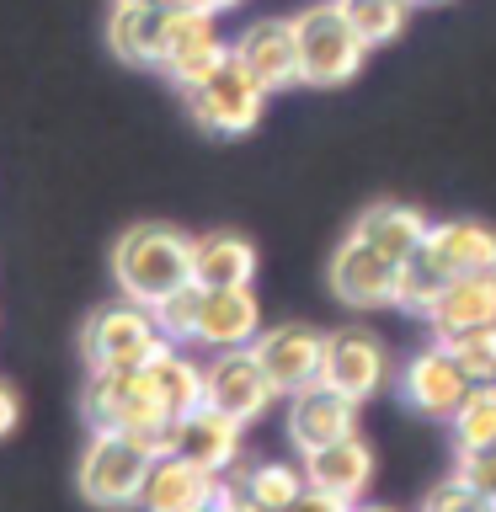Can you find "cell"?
<instances>
[{
    "label": "cell",
    "instance_id": "cell-1",
    "mask_svg": "<svg viewBox=\"0 0 496 512\" xmlns=\"http://www.w3.org/2000/svg\"><path fill=\"white\" fill-rule=\"evenodd\" d=\"M80 416L91 422V432H128L155 459L171 454L176 416L155 400L144 368H91L86 395H80Z\"/></svg>",
    "mask_w": 496,
    "mask_h": 512
},
{
    "label": "cell",
    "instance_id": "cell-2",
    "mask_svg": "<svg viewBox=\"0 0 496 512\" xmlns=\"http://www.w3.org/2000/svg\"><path fill=\"white\" fill-rule=\"evenodd\" d=\"M112 278H118L123 299L155 304L192 283V235L171 230V224H134L112 246Z\"/></svg>",
    "mask_w": 496,
    "mask_h": 512
},
{
    "label": "cell",
    "instance_id": "cell-3",
    "mask_svg": "<svg viewBox=\"0 0 496 512\" xmlns=\"http://www.w3.org/2000/svg\"><path fill=\"white\" fill-rule=\"evenodd\" d=\"M294 32H299V75L304 86H342L363 70V32L347 22L342 0L331 6H310L294 16Z\"/></svg>",
    "mask_w": 496,
    "mask_h": 512
},
{
    "label": "cell",
    "instance_id": "cell-4",
    "mask_svg": "<svg viewBox=\"0 0 496 512\" xmlns=\"http://www.w3.org/2000/svg\"><path fill=\"white\" fill-rule=\"evenodd\" d=\"M150 464H155V454L144 443H134L128 432H91L86 454H80V496L107 512L139 507Z\"/></svg>",
    "mask_w": 496,
    "mask_h": 512
},
{
    "label": "cell",
    "instance_id": "cell-5",
    "mask_svg": "<svg viewBox=\"0 0 496 512\" xmlns=\"http://www.w3.org/2000/svg\"><path fill=\"white\" fill-rule=\"evenodd\" d=\"M160 347H171L155 326V310L150 304H107L96 310L86 326H80V352H86L91 368H144Z\"/></svg>",
    "mask_w": 496,
    "mask_h": 512
},
{
    "label": "cell",
    "instance_id": "cell-6",
    "mask_svg": "<svg viewBox=\"0 0 496 512\" xmlns=\"http://www.w3.org/2000/svg\"><path fill=\"white\" fill-rule=\"evenodd\" d=\"M182 96H187L192 123L208 128V134H246V128H256V118H262V107H267L262 80H256L235 54L224 59L214 75H203L198 86H187Z\"/></svg>",
    "mask_w": 496,
    "mask_h": 512
},
{
    "label": "cell",
    "instance_id": "cell-7",
    "mask_svg": "<svg viewBox=\"0 0 496 512\" xmlns=\"http://www.w3.org/2000/svg\"><path fill=\"white\" fill-rule=\"evenodd\" d=\"M475 390H480L475 374L454 358V347H443V342L427 347V352H416V358L400 368V395H406L422 416H443V422H454Z\"/></svg>",
    "mask_w": 496,
    "mask_h": 512
},
{
    "label": "cell",
    "instance_id": "cell-8",
    "mask_svg": "<svg viewBox=\"0 0 496 512\" xmlns=\"http://www.w3.org/2000/svg\"><path fill=\"white\" fill-rule=\"evenodd\" d=\"M272 395H278V384L267 379V368L251 347H224L219 358L203 368V400L219 406L224 416H235V422L262 416L272 406Z\"/></svg>",
    "mask_w": 496,
    "mask_h": 512
},
{
    "label": "cell",
    "instance_id": "cell-9",
    "mask_svg": "<svg viewBox=\"0 0 496 512\" xmlns=\"http://www.w3.org/2000/svg\"><path fill=\"white\" fill-rule=\"evenodd\" d=\"M331 288L336 299L352 310H379V304L400 299V262H390L384 251H374L368 240L347 235L342 251L331 256Z\"/></svg>",
    "mask_w": 496,
    "mask_h": 512
},
{
    "label": "cell",
    "instance_id": "cell-10",
    "mask_svg": "<svg viewBox=\"0 0 496 512\" xmlns=\"http://www.w3.org/2000/svg\"><path fill=\"white\" fill-rule=\"evenodd\" d=\"M384 342L363 326H342L326 336V358H320V384L342 390L347 400H368L384 384Z\"/></svg>",
    "mask_w": 496,
    "mask_h": 512
},
{
    "label": "cell",
    "instance_id": "cell-11",
    "mask_svg": "<svg viewBox=\"0 0 496 512\" xmlns=\"http://www.w3.org/2000/svg\"><path fill=\"white\" fill-rule=\"evenodd\" d=\"M251 352L262 358L267 379L278 384V395H299L320 379V358H326V336L288 320V326H272L251 342Z\"/></svg>",
    "mask_w": 496,
    "mask_h": 512
},
{
    "label": "cell",
    "instance_id": "cell-12",
    "mask_svg": "<svg viewBox=\"0 0 496 512\" xmlns=\"http://www.w3.org/2000/svg\"><path fill=\"white\" fill-rule=\"evenodd\" d=\"M230 54L246 64V70L262 80V91H283V86H294L299 75V32L294 22H283V16H267V22H251L240 38L230 43Z\"/></svg>",
    "mask_w": 496,
    "mask_h": 512
},
{
    "label": "cell",
    "instance_id": "cell-13",
    "mask_svg": "<svg viewBox=\"0 0 496 512\" xmlns=\"http://www.w3.org/2000/svg\"><path fill=\"white\" fill-rule=\"evenodd\" d=\"M224 59H230V43L214 32V11H192V6L176 11V27H171V43H166L160 70L187 91V86H198L203 75H214Z\"/></svg>",
    "mask_w": 496,
    "mask_h": 512
},
{
    "label": "cell",
    "instance_id": "cell-14",
    "mask_svg": "<svg viewBox=\"0 0 496 512\" xmlns=\"http://www.w3.org/2000/svg\"><path fill=\"white\" fill-rule=\"evenodd\" d=\"M240 427L246 422H235V416H224L219 406H192L176 416V427H171V454H182L192 464H203V470H214L224 475L230 464L240 459Z\"/></svg>",
    "mask_w": 496,
    "mask_h": 512
},
{
    "label": "cell",
    "instance_id": "cell-15",
    "mask_svg": "<svg viewBox=\"0 0 496 512\" xmlns=\"http://www.w3.org/2000/svg\"><path fill=\"white\" fill-rule=\"evenodd\" d=\"M214 496H219L214 470H203V464H192L182 454H160L150 464L139 507L144 512H198V507H214Z\"/></svg>",
    "mask_w": 496,
    "mask_h": 512
},
{
    "label": "cell",
    "instance_id": "cell-16",
    "mask_svg": "<svg viewBox=\"0 0 496 512\" xmlns=\"http://www.w3.org/2000/svg\"><path fill=\"white\" fill-rule=\"evenodd\" d=\"M352 422H358V400H347L342 390H331V384H320V379L310 390H299L294 406H288V438L299 443V454L347 438Z\"/></svg>",
    "mask_w": 496,
    "mask_h": 512
},
{
    "label": "cell",
    "instance_id": "cell-17",
    "mask_svg": "<svg viewBox=\"0 0 496 512\" xmlns=\"http://www.w3.org/2000/svg\"><path fill=\"white\" fill-rule=\"evenodd\" d=\"M176 11L182 6H112V22H107V43L112 54L128 59V64H160L166 59V43H171V27H176Z\"/></svg>",
    "mask_w": 496,
    "mask_h": 512
},
{
    "label": "cell",
    "instance_id": "cell-18",
    "mask_svg": "<svg viewBox=\"0 0 496 512\" xmlns=\"http://www.w3.org/2000/svg\"><path fill=\"white\" fill-rule=\"evenodd\" d=\"M262 336V304L251 288H203L198 342L203 347H251Z\"/></svg>",
    "mask_w": 496,
    "mask_h": 512
},
{
    "label": "cell",
    "instance_id": "cell-19",
    "mask_svg": "<svg viewBox=\"0 0 496 512\" xmlns=\"http://www.w3.org/2000/svg\"><path fill=\"white\" fill-rule=\"evenodd\" d=\"M304 475H310V486H326L336 496H358L368 491V480H374V454H368V443L358 432H347V438L336 443H320L304 454Z\"/></svg>",
    "mask_w": 496,
    "mask_h": 512
},
{
    "label": "cell",
    "instance_id": "cell-20",
    "mask_svg": "<svg viewBox=\"0 0 496 512\" xmlns=\"http://www.w3.org/2000/svg\"><path fill=\"white\" fill-rule=\"evenodd\" d=\"M256 278V246L246 235L214 230L192 240V283L203 288H251Z\"/></svg>",
    "mask_w": 496,
    "mask_h": 512
},
{
    "label": "cell",
    "instance_id": "cell-21",
    "mask_svg": "<svg viewBox=\"0 0 496 512\" xmlns=\"http://www.w3.org/2000/svg\"><path fill=\"white\" fill-rule=\"evenodd\" d=\"M352 235L368 240L374 251H384L390 262H406V256H416L427 246L432 224L416 214V208H406V203H374V208H363V214H358Z\"/></svg>",
    "mask_w": 496,
    "mask_h": 512
},
{
    "label": "cell",
    "instance_id": "cell-22",
    "mask_svg": "<svg viewBox=\"0 0 496 512\" xmlns=\"http://www.w3.org/2000/svg\"><path fill=\"white\" fill-rule=\"evenodd\" d=\"M427 320L438 326V336H454V331H475V326H496V299H491V283L486 272H464L438 294V304L427 310Z\"/></svg>",
    "mask_w": 496,
    "mask_h": 512
},
{
    "label": "cell",
    "instance_id": "cell-23",
    "mask_svg": "<svg viewBox=\"0 0 496 512\" xmlns=\"http://www.w3.org/2000/svg\"><path fill=\"white\" fill-rule=\"evenodd\" d=\"M427 251L438 256L443 272H454V278H464V272H486L496 262V230H486V224H432L427 235Z\"/></svg>",
    "mask_w": 496,
    "mask_h": 512
},
{
    "label": "cell",
    "instance_id": "cell-24",
    "mask_svg": "<svg viewBox=\"0 0 496 512\" xmlns=\"http://www.w3.org/2000/svg\"><path fill=\"white\" fill-rule=\"evenodd\" d=\"M144 379H150L155 400H160V406H166L171 416L203 406V368L192 363V358H182V352H176V342L160 347L155 358L144 363Z\"/></svg>",
    "mask_w": 496,
    "mask_h": 512
},
{
    "label": "cell",
    "instance_id": "cell-25",
    "mask_svg": "<svg viewBox=\"0 0 496 512\" xmlns=\"http://www.w3.org/2000/svg\"><path fill=\"white\" fill-rule=\"evenodd\" d=\"M230 475L246 486V496L256 507H267V512H288L294 507V496L310 486V475H304V464L294 470V464H230Z\"/></svg>",
    "mask_w": 496,
    "mask_h": 512
},
{
    "label": "cell",
    "instance_id": "cell-26",
    "mask_svg": "<svg viewBox=\"0 0 496 512\" xmlns=\"http://www.w3.org/2000/svg\"><path fill=\"white\" fill-rule=\"evenodd\" d=\"M448 283H454V272H443V267H438V256L422 246L416 256H406V262H400V299H395V304H400V310L427 315Z\"/></svg>",
    "mask_w": 496,
    "mask_h": 512
},
{
    "label": "cell",
    "instance_id": "cell-27",
    "mask_svg": "<svg viewBox=\"0 0 496 512\" xmlns=\"http://www.w3.org/2000/svg\"><path fill=\"white\" fill-rule=\"evenodd\" d=\"M416 0H342L347 22L363 32V43H390L400 27H406Z\"/></svg>",
    "mask_w": 496,
    "mask_h": 512
},
{
    "label": "cell",
    "instance_id": "cell-28",
    "mask_svg": "<svg viewBox=\"0 0 496 512\" xmlns=\"http://www.w3.org/2000/svg\"><path fill=\"white\" fill-rule=\"evenodd\" d=\"M198 315H203V283H187L155 304V326L166 342H198Z\"/></svg>",
    "mask_w": 496,
    "mask_h": 512
},
{
    "label": "cell",
    "instance_id": "cell-29",
    "mask_svg": "<svg viewBox=\"0 0 496 512\" xmlns=\"http://www.w3.org/2000/svg\"><path fill=\"white\" fill-rule=\"evenodd\" d=\"M454 438L459 448H496V395L480 384V390L464 400V411L454 416Z\"/></svg>",
    "mask_w": 496,
    "mask_h": 512
},
{
    "label": "cell",
    "instance_id": "cell-30",
    "mask_svg": "<svg viewBox=\"0 0 496 512\" xmlns=\"http://www.w3.org/2000/svg\"><path fill=\"white\" fill-rule=\"evenodd\" d=\"M443 347H454V358L475 374V384L491 379L496 368V326H475V331H454V336H438Z\"/></svg>",
    "mask_w": 496,
    "mask_h": 512
},
{
    "label": "cell",
    "instance_id": "cell-31",
    "mask_svg": "<svg viewBox=\"0 0 496 512\" xmlns=\"http://www.w3.org/2000/svg\"><path fill=\"white\" fill-rule=\"evenodd\" d=\"M422 512H496V507H491L464 475H454V480H438V491L427 496Z\"/></svg>",
    "mask_w": 496,
    "mask_h": 512
},
{
    "label": "cell",
    "instance_id": "cell-32",
    "mask_svg": "<svg viewBox=\"0 0 496 512\" xmlns=\"http://www.w3.org/2000/svg\"><path fill=\"white\" fill-rule=\"evenodd\" d=\"M459 475L496 507V448H459Z\"/></svg>",
    "mask_w": 496,
    "mask_h": 512
},
{
    "label": "cell",
    "instance_id": "cell-33",
    "mask_svg": "<svg viewBox=\"0 0 496 512\" xmlns=\"http://www.w3.org/2000/svg\"><path fill=\"white\" fill-rule=\"evenodd\" d=\"M288 512H358V507H352V496H336L326 486H304Z\"/></svg>",
    "mask_w": 496,
    "mask_h": 512
},
{
    "label": "cell",
    "instance_id": "cell-34",
    "mask_svg": "<svg viewBox=\"0 0 496 512\" xmlns=\"http://www.w3.org/2000/svg\"><path fill=\"white\" fill-rule=\"evenodd\" d=\"M16 422H22V400H16L11 384H0V438H11Z\"/></svg>",
    "mask_w": 496,
    "mask_h": 512
},
{
    "label": "cell",
    "instance_id": "cell-35",
    "mask_svg": "<svg viewBox=\"0 0 496 512\" xmlns=\"http://www.w3.org/2000/svg\"><path fill=\"white\" fill-rule=\"evenodd\" d=\"M187 6H192V11H214V16H219V11L240 6V0H187Z\"/></svg>",
    "mask_w": 496,
    "mask_h": 512
},
{
    "label": "cell",
    "instance_id": "cell-36",
    "mask_svg": "<svg viewBox=\"0 0 496 512\" xmlns=\"http://www.w3.org/2000/svg\"><path fill=\"white\" fill-rule=\"evenodd\" d=\"M123 6H187V0H123Z\"/></svg>",
    "mask_w": 496,
    "mask_h": 512
},
{
    "label": "cell",
    "instance_id": "cell-37",
    "mask_svg": "<svg viewBox=\"0 0 496 512\" xmlns=\"http://www.w3.org/2000/svg\"><path fill=\"white\" fill-rule=\"evenodd\" d=\"M486 283H491V299H496V262L486 267Z\"/></svg>",
    "mask_w": 496,
    "mask_h": 512
},
{
    "label": "cell",
    "instance_id": "cell-38",
    "mask_svg": "<svg viewBox=\"0 0 496 512\" xmlns=\"http://www.w3.org/2000/svg\"><path fill=\"white\" fill-rule=\"evenodd\" d=\"M486 390H491V395H496V368H491V379H486Z\"/></svg>",
    "mask_w": 496,
    "mask_h": 512
},
{
    "label": "cell",
    "instance_id": "cell-39",
    "mask_svg": "<svg viewBox=\"0 0 496 512\" xmlns=\"http://www.w3.org/2000/svg\"><path fill=\"white\" fill-rule=\"evenodd\" d=\"M358 512H390V507H358Z\"/></svg>",
    "mask_w": 496,
    "mask_h": 512
},
{
    "label": "cell",
    "instance_id": "cell-40",
    "mask_svg": "<svg viewBox=\"0 0 496 512\" xmlns=\"http://www.w3.org/2000/svg\"><path fill=\"white\" fill-rule=\"evenodd\" d=\"M416 6H438V0H416Z\"/></svg>",
    "mask_w": 496,
    "mask_h": 512
},
{
    "label": "cell",
    "instance_id": "cell-41",
    "mask_svg": "<svg viewBox=\"0 0 496 512\" xmlns=\"http://www.w3.org/2000/svg\"><path fill=\"white\" fill-rule=\"evenodd\" d=\"M198 512H214V507H198Z\"/></svg>",
    "mask_w": 496,
    "mask_h": 512
}]
</instances>
